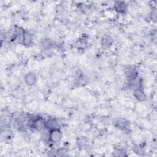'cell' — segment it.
I'll use <instances>...</instances> for the list:
<instances>
[{
  "instance_id": "cell-7",
  "label": "cell",
  "mask_w": 157,
  "mask_h": 157,
  "mask_svg": "<svg viewBox=\"0 0 157 157\" xmlns=\"http://www.w3.org/2000/svg\"><path fill=\"white\" fill-rule=\"evenodd\" d=\"M112 39L109 36H104L101 39V45L102 48H107L110 47L112 44Z\"/></svg>"
},
{
  "instance_id": "cell-4",
  "label": "cell",
  "mask_w": 157,
  "mask_h": 157,
  "mask_svg": "<svg viewBox=\"0 0 157 157\" xmlns=\"http://www.w3.org/2000/svg\"><path fill=\"white\" fill-rule=\"evenodd\" d=\"M37 81L36 75L34 73H28L25 77V82L28 86L34 85Z\"/></svg>"
},
{
  "instance_id": "cell-6",
  "label": "cell",
  "mask_w": 157,
  "mask_h": 157,
  "mask_svg": "<svg viewBox=\"0 0 157 157\" xmlns=\"http://www.w3.org/2000/svg\"><path fill=\"white\" fill-rule=\"evenodd\" d=\"M133 94H134V96L136 98V99H137L139 101H144L146 98L145 94L141 88L134 89Z\"/></svg>"
},
{
  "instance_id": "cell-3",
  "label": "cell",
  "mask_w": 157,
  "mask_h": 157,
  "mask_svg": "<svg viewBox=\"0 0 157 157\" xmlns=\"http://www.w3.org/2000/svg\"><path fill=\"white\" fill-rule=\"evenodd\" d=\"M125 74L127 77V78L131 80L132 79H134L137 78V71L136 70V69L133 68L131 66H128L125 69Z\"/></svg>"
},
{
  "instance_id": "cell-9",
  "label": "cell",
  "mask_w": 157,
  "mask_h": 157,
  "mask_svg": "<svg viewBox=\"0 0 157 157\" xmlns=\"http://www.w3.org/2000/svg\"><path fill=\"white\" fill-rule=\"evenodd\" d=\"M32 42V36L27 31H24L22 36L21 42L25 45H29L31 44Z\"/></svg>"
},
{
  "instance_id": "cell-1",
  "label": "cell",
  "mask_w": 157,
  "mask_h": 157,
  "mask_svg": "<svg viewBox=\"0 0 157 157\" xmlns=\"http://www.w3.org/2000/svg\"><path fill=\"white\" fill-rule=\"evenodd\" d=\"M62 136V132L61 131L59 128L54 129L49 131L48 138L51 142H58L61 139Z\"/></svg>"
},
{
  "instance_id": "cell-2",
  "label": "cell",
  "mask_w": 157,
  "mask_h": 157,
  "mask_svg": "<svg viewBox=\"0 0 157 157\" xmlns=\"http://www.w3.org/2000/svg\"><path fill=\"white\" fill-rule=\"evenodd\" d=\"M45 128L48 131L54 129L59 128V123L56 120L53 118H50L47 120V121H45Z\"/></svg>"
},
{
  "instance_id": "cell-8",
  "label": "cell",
  "mask_w": 157,
  "mask_h": 157,
  "mask_svg": "<svg viewBox=\"0 0 157 157\" xmlns=\"http://www.w3.org/2000/svg\"><path fill=\"white\" fill-rule=\"evenodd\" d=\"M115 124H116V126L118 127V128L121 130H124L128 128L129 123L124 118H119L117 120Z\"/></svg>"
},
{
  "instance_id": "cell-5",
  "label": "cell",
  "mask_w": 157,
  "mask_h": 157,
  "mask_svg": "<svg viewBox=\"0 0 157 157\" xmlns=\"http://www.w3.org/2000/svg\"><path fill=\"white\" fill-rule=\"evenodd\" d=\"M114 9L118 13H124L127 10V5L124 2L117 1L114 4Z\"/></svg>"
}]
</instances>
